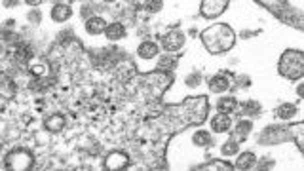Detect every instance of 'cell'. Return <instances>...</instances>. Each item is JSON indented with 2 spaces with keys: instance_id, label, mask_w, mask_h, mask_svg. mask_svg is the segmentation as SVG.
Returning a JSON list of instances; mask_svg holds the SVG:
<instances>
[{
  "instance_id": "obj_1",
  "label": "cell",
  "mask_w": 304,
  "mask_h": 171,
  "mask_svg": "<svg viewBox=\"0 0 304 171\" xmlns=\"http://www.w3.org/2000/svg\"><path fill=\"white\" fill-rule=\"evenodd\" d=\"M202 42L204 46L208 48L209 54L213 56H218V54H224L228 50H232L234 42H236V34L234 30L228 27V23H217L213 27L206 28L202 34Z\"/></svg>"
},
{
  "instance_id": "obj_2",
  "label": "cell",
  "mask_w": 304,
  "mask_h": 171,
  "mask_svg": "<svg viewBox=\"0 0 304 171\" xmlns=\"http://www.w3.org/2000/svg\"><path fill=\"white\" fill-rule=\"evenodd\" d=\"M302 130H304V124L302 122H296L293 126H274V128H266L262 135L256 139V142L260 144H274V142H282V141H287V139H294L296 142V148L300 152H304V142H302Z\"/></svg>"
},
{
  "instance_id": "obj_3",
  "label": "cell",
  "mask_w": 304,
  "mask_h": 171,
  "mask_svg": "<svg viewBox=\"0 0 304 171\" xmlns=\"http://www.w3.org/2000/svg\"><path fill=\"white\" fill-rule=\"evenodd\" d=\"M278 72L287 80H300L304 76V56L298 50H287L280 57Z\"/></svg>"
},
{
  "instance_id": "obj_4",
  "label": "cell",
  "mask_w": 304,
  "mask_h": 171,
  "mask_svg": "<svg viewBox=\"0 0 304 171\" xmlns=\"http://www.w3.org/2000/svg\"><path fill=\"white\" fill-rule=\"evenodd\" d=\"M262 8H268L272 14H274L276 18H280L284 23L287 25H293V27L304 28V21H302V14H300V10L293 8V4H289V2H258Z\"/></svg>"
},
{
  "instance_id": "obj_5",
  "label": "cell",
  "mask_w": 304,
  "mask_h": 171,
  "mask_svg": "<svg viewBox=\"0 0 304 171\" xmlns=\"http://www.w3.org/2000/svg\"><path fill=\"white\" fill-rule=\"evenodd\" d=\"M34 164V156L30 150L25 148H14L6 154L4 158V170H16V171H25L28 168H32Z\"/></svg>"
},
{
  "instance_id": "obj_6",
  "label": "cell",
  "mask_w": 304,
  "mask_h": 171,
  "mask_svg": "<svg viewBox=\"0 0 304 171\" xmlns=\"http://www.w3.org/2000/svg\"><path fill=\"white\" fill-rule=\"evenodd\" d=\"M228 6H230L228 0H204V2L200 4V14H202L204 18L213 19V18H218Z\"/></svg>"
},
{
  "instance_id": "obj_7",
  "label": "cell",
  "mask_w": 304,
  "mask_h": 171,
  "mask_svg": "<svg viewBox=\"0 0 304 171\" xmlns=\"http://www.w3.org/2000/svg\"><path fill=\"white\" fill-rule=\"evenodd\" d=\"M103 166L106 170H128L130 168V156L124 150H112L106 154Z\"/></svg>"
},
{
  "instance_id": "obj_8",
  "label": "cell",
  "mask_w": 304,
  "mask_h": 171,
  "mask_svg": "<svg viewBox=\"0 0 304 171\" xmlns=\"http://www.w3.org/2000/svg\"><path fill=\"white\" fill-rule=\"evenodd\" d=\"M162 46L166 52H177L184 46V34L179 32V30H171L166 36L162 38Z\"/></svg>"
},
{
  "instance_id": "obj_9",
  "label": "cell",
  "mask_w": 304,
  "mask_h": 171,
  "mask_svg": "<svg viewBox=\"0 0 304 171\" xmlns=\"http://www.w3.org/2000/svg\"><path fill=\"white\" fill-rule=\"evenodd\" d=\"M104 30H106V21H104L103 18L94 16V18L86 19V32H88V34L97 36V34H101V32H104Z\"/></svg>"
},
{
  "instance_id": "obj_10",
  "label": "cell",
  "mask_w": 304,
  "mask_h": 171,
  "mask_svg": "<svg viewBox=\"0 0 304 171\" xmlns=\"http://www.w3.org/2000/svg\"><path fill=\"white\" fill-rule=\"evenodd\" d=\"M232 128V118L228 116V114H222L218 112L213 116V120H211V130L217 133H224L228 132Z\"/></svg>"
},
{
  "instance_id": "obj_11",
  "label": "cell",
  "mask_w": 304,
  "mask_h": 171,
  "mask_svg": "<svg viewBox=\"0 0 304 171\" xmlns=\"http://www.w3.org/2000/svg\"><path fill=\"white\" fill-rule=\"evenodd\" d=\"M158 54H160V48L150 40H144L141 46L137 48V56L141 59H154V57H158Z\"/></svg>"
},
{
  "instance_id": "obj_12",
  "label": "cell",
  "mask_w": 304,
  "mask_h": 171,
  "mask_svg": "<svg viewBox=\"0 0 304 171\" xmlns=\"http://www.w3.org/2000/svg\"><path fill=\"white\" fill-rule=\"evenodd\" d=\"M70 16H72L70 4H56L52 10V19L56 23H65L66 19H70Z\"/></svg>"
},
{
  "instance_id": "obj_13",
  "label": "cell",
  "mask_w": 304,
  "mask_h": 171,
  "mask_svg": "<svg viewBox=\"0 0 304 171\" xmlns=\"http://www.w3.org/2000/svg\"><path fill=\"white\" fill-rule=\"evenodd\" d=\"M228 88H230V80H228L226 76L217 74L213 76V78H209V90L213 94H222V92H226Z\"/></svg>"
},
{
  "instance_id": "obj_14",
  "label": "cell",
  "mask_w": 304,
  "mask_h": 171,
  "mask_svg": "<svg viewBox=\"0 0 304 171\" xmlns=\"http://www.w3.org/2000/svg\"><path fill=\"white\" fill-rule=\"evenodd\" d=\"M44 128H46L50 133H59L65 128V116H63V114H52L46 122H44Z\"/></svg>"
},
{
  "instance_id": "obj_15",
  "label": "cell",
  "mask_w": 304,
  "mask_h": 171,
  "mask_svg": "<svg viewBox=\"0 0 304 171\" xmlns=\"http://www.w3.org/2000/svg\"><path fill=\"white\" fill-rule=\"evenodd\" d=\"M104 36L110 42H118V40H122L126 36V27H124L122 23H110L106 27V30H104Z\"/></svg>"
},
{
  "instance_id": "obj_16",
  "label": "cell",
  "mask_w": 304,
  "mask_h": 171,
  "mask_svg": "<svg viewBox=\"0 0 304 171\" xmlns=\"http://www.w3.org/2000/svg\"><path fill=\"white\" fill-rule=\"evenodd\" d=\"M256 166V156L253 152H244L238 162L234 164V170H251V168H255Z\"/></svg>"
},
{
  "instance_id": "obj_17",
  "label": "cell",
  "mask_w": 304,
  "mask_h": 171,
  "mask_svg": "<svg viewBox=\"0 0 304 171\" xmlns=\"http://www.w3.org/2000/svg\"><path fill=\"white\" fill-rule=\"evenodd\" d=\"M194 170H200V171H230L234 170V166L232 164H228V162H222V160H213L209 162V164H202V166H198V168H194Z\"/></svg>"
},
{
  "instance_id": "obj_18",
  "label": "cell",
  "mask_w": 304,
  "mask_h": 171,
  "mask_svg": "<svg viewBox=\"0 0 304 171\" xmlns=\"http://www.w3.org/2000/svg\"><path fill=\"white\" fill-rule=\"evenodd\" d=\"M238 108V101L234 97H220L217 101V110L222 114H230Z\"/></svg>"
},
{
  "instance_id": "obj_19",
  "label": "cell",
  "mask_w": 304,
  "mask_h": 171,
  "mask_svg": "<svg viewBox=\"0 0 304 171\" xmlns=\"http://www.w3.org/2000/svg\"><path fill=\"white\" fill-rule=\"evenodd\" d=\"M294 114H296V104L293 103H284L276 108V118H280V120H289Z\"/></svg>"
},
{
  "instance_id": "obj_20",
  "label": "cell",
  "mask_w": 304,
  "mask_h": 171,
  "mask_svg": "<svg viewBox=\"0 0 304 171\" xmlns=\"http://www.w3.org/2000/svg\"><path fill=\"white\" fill-rule=\"evenodd\" d=\"M251 130H253L251 120H240V122L236 124V132H234V135H236L238 141H244L247 135L251 133Z\"/></svg>"
},
{
  "instance_id": "obj_21",
  "label": "cell",
  "mask_w": 304,
  "mask_h": 171,
  "mask_svg": "<svg viewBox=\"0 0 304 171\" xmlns=\"http://www.w3.org/2000/svg\"><path fill=\"white\" fill-rule=\"evenodd\" d=\"M260 104L256 103V101H246V103L242 104V114L244 116H258L260 114Z\"/></svg>"
},
{
  "instance_id": "obj_22",
  "label": "cell",
  "mask_w": 304,
  "mask_h": 171,
  "mask_svg": "<svg viewBox=\"0 0 304 171\" xmlns=\"http://www.w3.org/2000/svg\"><path fill=\"white\" fill-rule=\"evenodd\" d=\"M34 56V52H32V48L27 46V44H19L16 48V57H18L19 61H28V59H32Z\"/></svg>"
},
{
  "instance_id": "obj_23",
  "label": "cell",
  "mask_w": 304,
  "mask_h": 171,
  "mask_svg": "<svg viewBox=\"0 0 304 171\" xmlns=\"http://www.w3.org/2000/svg\"><path fill=\"white\" fill-rule=\"evenodd\" d=\"M192 142L196 144V146H209L211 144V135L209 132H196L194 133V137H192Z\"/></svg>"
},
{
  "instance_id": "obj_24",
  "label": "cell",
  "mask_w": 304,
  "mask_h": 171,
  "mask_svg": "<svg viewBox=\"0 0 304 171\" xmlns=\"http://www.w3.org/2000/svg\"><path fill=\"white\" fill-rule=\"evenodd\" d=\"M238 150H240V146H238L236 141H226L222 144V148H220V152L224 156H234V154H238Z\"/></svg>"
},
{
  "instance_id": "obj_25",
  "label": "cell",
  "mask_w": 304,
  "mask_h": 171,
  "mask_svg": "<svg viewBox=\"0 0 304 171\" xmlns=\"http://www.w3.org/2000/svg\"><path fill=\"white\" fill-rule=\"evenodd\" d=\"M175 63H177V57H173V56H168V57H164L160 61V65H158V70H164V68H168V70H171L173 66H175Z\"/></svg>"
},
{
  "instance_id": "obj_26",
  "label": "cell",
  "mask_w": 304,
  "mask_h": 171,
  "mask_svg": "<svg viewBox=\"0 0 304 171\" xmlns=\"http://www.w3.org/2000/svg\"><path fill=\"white\" fill-rule=\"evenodd\" d=\"M200 80H202V76H200L198 72H192V74L186 78V86H188V88H196V86L200 84Z\"/></svg>"
},
{
  "instance_id": "obj_27",
  "label": "cell",
  "mask_w": 304,
  "mask_h": 171,
  "mask_svg": "<svg viewBox=\"0 0 304 171\" xmlns=\"http://www.w3.org/2000/svg\"><path fill=\"white\" fill-rule=\"evenodd\" d=\"M146 8L150 10V12H158V10L164 8V4H162V2H148V4H146Z\"/></svg>"
},
{
  "instance_id": "obj_28",
  "label": "cell",
  "mask_w": 304,
  "mask_h": 171,
  "mask_svg": "<svg viewBox=\"0 0 304 171\" xmlns=\"http://www.w3.org/2000/svg\"><path fill=\"white\" fill-rule=\"evenodd\" d=\"M32 74H34V76H42V74H46V68H44V66H42V65L34 66V68H32Z\"/></svg>"
},
{
  "instance_id": "obj_29",
  "label": "cell",
  "mask_w": 304,
  "mask_h": 171,
  "mask_svg": "<svg viewBox=\"0 0 304 171\" xmlns=\"http://www.w3.org/2000/svg\"><path fill=\"white\" fill-rule=\"evenodd\" d=\"M40 0H27V6H38Z\"/></svg>"
}]
</instances>
